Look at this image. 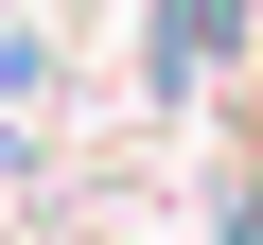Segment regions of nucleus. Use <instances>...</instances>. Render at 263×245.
<instances>
[{"label":"nucleus","mask_w":263,"mask_h":245,"mask_svg":"<svg viewBox=\"0 0 263 245\" xmlns=\"http://www.w3.org/2000/svg\"><path fill=\"white\" fill-rule=\"evenodd\" d=\"M228 35H246V0H158V35H141V70H158V105H193V88L228 70Z\"/></svg>","instance_id":"f257e3e1"},{"label":"nucleus","mask_w":263,"mask_h":245,"mask_svg":"<svg viewBox=\"0 0 263 245\" xmlns=\"http://www.w3.org/2000/svg\"><path fill=\"white\" fill-rule=\"evenodd\" d=\"M211 245H263V175H246V210H228V228H211Z\"/></svg>","instance_id":"f03ea898"}]
</instances>
